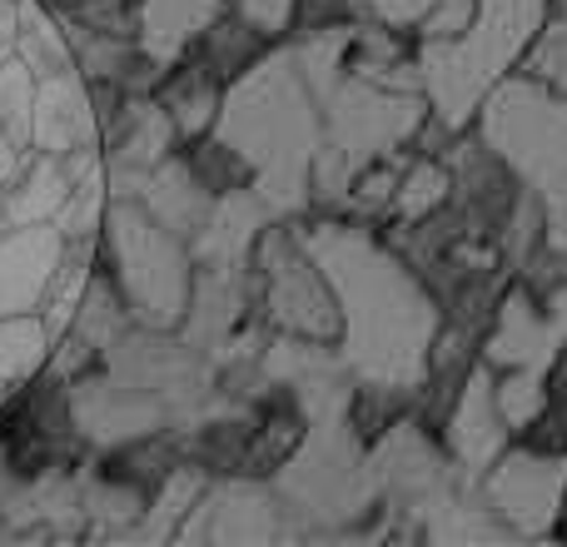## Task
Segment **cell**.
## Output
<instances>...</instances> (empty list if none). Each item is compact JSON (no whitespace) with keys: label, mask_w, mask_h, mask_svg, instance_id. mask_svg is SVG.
Returning a JSON list of instances; mask_svg holds the SVG:
<instances>
[{"label":"cell","mask_w":567,"mask_h":547,"mask_svg":"<svg viewBox=\"0 0 567 547\" xmlns=\"http://www.w3.org/2000/svg\"><path fill=\"white\" fill-rule=\"evenodd\" d=\"M373 229L379 225L369 219L323 215L319 225L303 229V245L319 255L339 289V353L349 359V369L359 379L419 393L429 379L433 343L443 333V309L423 274Z\"/></svg>","instance_id":"6da1fadb"},{"label":"cell","mask_w":567,"mask_h":547,"mask_svg":"<svg viewBox=\"0 0 567 547\" xmlns=\"http://www.w3.org/2000/svg\"><path fill=\"white\" fill-rule=\"evenodd\" d=\"M215 135L229 140L255 165V189L269 199L279 219L309 205L313 159L323 149V100L299 75L289 45H275L255 70H245L225 90Z\"/></svg>","instance_id":"7a4b0ae2"},{"label":"cell","mask_w":567,"mask_h":547,"mask_svg":"<svg viewBox=\"0 0 567 547\" xmlns=\"http://www.w3.org/2000/svg\"><path fill=\"white\" fill-rule=\"evenodd\" d=\"M548 16L553 0H478L473 20L453 40H423L419 70L433 115L453 130H468L483 100L528 60L548 30Z\"/></svg>","instance_id":"3957f363"},{"label":"cell","mask_w":567,"mask_h":547,"mask_svg":"<svg viewBox=\"0 0 567 547\" xmlns=\"http://www.w3.org/2000/svg\"><path fill=\"white\" fill-rule=\"evenodd\" d=\"M100 265L115 274L135 323L179 329L195 299V245L159 225L140 199H115L100 229Z\"/></svg>","instance_id":"277c9868"},{"label":"cell","mask_w":567,"mask_h":547,"mask_svg":"<svg viewBox=\"0 0 567 547\" xmlns=\"http://www.w3.org/2000/svg\"><path fill=\"white\" fill-rule=\"evenodd\" d=\"M275 488L293 513V528L343 533L359 518L383 513L379 483H373L369 443L353 433L349 419L313 423L289 463L275 473Z\"/></svg>","instance_id":"5b68a950"},{"label":"cell","mask_w":567,"mask_h":547,"mask_svg":"<svg viewBox=\"0 0 567 547\" xmlns=\"http://www.w3.org/2000/svg\"><path fill=\"white\" fill-rule=\"evenodd\" d=\"M478 130L543 199L567 185V95L533 70H513L478 110Z\"/></svg>","instance_id":"8992f818"},{"label":"cell","mask_w":567,"mask_h":547,"mask_svg":"<svg viewBox=\"0 0 567 547\" xmlns=\"http://www.w3.org/2000/svg\"><path fill=\"white\" fill-rule=\"evenodd\" d=\"M493 518L518 538L553 533L567 513V453H543L513 438L508 453L478 483Z\"/></svg>","instance_id":"52a82bcc"},{"label":"cell","mask_w":567,"mask_h":547,"mask_svg":"<svg viewBox=\"0 0 567 547\" xmlns=\"http://www.w3.org/2000/svg\"><path fill=\"white\" fill-rule=\"evenodd\" d=\"M65 259L60 225H6L0 235V319L45 309Z\"/></svg>","instance_id":"ba28073f"},{"label":"cell","mask_w":567,"mask_h":547,"mask_svg":"<svg viewBox=\"0 0 567 547\" xmlns=\"http://www.w3.org/2000/svg\"><path fill=\"white\" fill-rule=\"evenodd\" d=\"M30 145L50 149V155H75V149H100L105 130H100L95 90L80 70L40 80L35 120H30Z\"/></svg>","instance_id":"9c48e42d"},{"label":"cell","mask_w":567,"mask_h":547,"mask_svg":"<svg viewBox=\"0 0 567 547\" xmlns=\"http://www.w3.org/2000/svg\"><path fill=\"white\" fill-rule=\"evenodd\" d=\"M75 179L80 175L70 165V155L30 149L20 175L6 185V225H55Z\"/></svg>","instance_id":"30bf717a"},{"label":"cell","mask_w":567,"mask_h":547,"mask_svg":"<svg viewBox=\"0 0 567 547\" xmlns=\"http://www.w3.org/2000/svg\"><path fill=\"white\" fill-rule=\"evenodd\" d=\"M225 90H229L225 80H219L215 70L195 55V50H185L179 60H169L165 85L155 90V100L169 110V120L179 125V135L199 140V135H209V130H215L219 105H225Z\"/></svg>","instance_id":"8fae6325"},{"label":"cell","mask_w":567,"mask_h":547,"mask_svg":"<svg viewBox=\"0 0 567 547\" xmlns=\"http://www.w3.org/2000/svg\"><path fill=\"white\" fill-rule=\"evenodd\" d=\"M229 0H140V40L155 55L179 60Z\"/></svg>","instance_id":"7c38bea8"},{"label":"cell","mask_w":567,"mask_h":547,"mask_svg":"<svg viewBox=\"0 0 567 547\" xmlns=\"http://www.w3.org/2000/svg\"><path fill=\"white\" fill-rule=\"evenodd\" d=\"M16 55L25 60L40 80L65 75V70H80L75 65V35H70V25L45 6V0H25V6H20Z\"/></svg>","instance_id":"4fadbf2b"},{"label":"cell","mask_w":567,"mask_h":547,"mask_svg":"<svg viewBox=\"0 0 567 547\" xmlns=\"http://www.w3.org/2000/svg\"><path fill=\"white\" fill-rule=\"evenodd\" d=\"M50 353H55V329L45 323V313H10L0 319V379L16 389V383L35 379L50 369Z\"/></svg>","instance_id":"5bb4252c"},{"label":"cell","mask_w":567,"mask_h":547,"mask_svg":"<svg viewBox=\"0 0 567 547\" xmlns=\"http://www.w3.org/2000/svg\"><path fill=\"white\" fill-rule=\"evenodd\" d=\"M35 95H40V75L20 55H10L6 65H0V130H6V135H16L20 145H30ZM30 149H35V145H30Z\"/></svg>","instance_id":"9a60e30c"},{"label":"cell","mask_w":567,"mask_h":547,"mask_svg":"<svg viewBox=\"0 0 567 547\" xmlns=\"http://www.w3.org/2000/svg\"><path fill=\"white\" fill-rule=\"evenodd\" d=\"M523 70H533L538 80L558 85L567 95V0H553V16H548V30L538 35V45L528 50Z\"/></svg>","instance_id":"2e32d148"},{"label":"cell","mask_w":567,"mask_h":547,"mask_svg":"<svg viewBox=\"0 0 567 547\" xmlns=\"http://www.w3.org/2000/svg\"><path fill=\"white\" fill-rule=\"evenodd\" d=\"M359 16L369 20H389V25H403V30H419V20L429 16L439 0H353Z\"/></svg>","instance_id":"e0dca14e"},{"label":"cell","mask_w":567,"mask_h":547,"mask_svg":"<svg viewBox=\"0 0 567 547\" xmlns=\"http://www.w3.org/2000/svg\"><path fill=\"white\" fill-rule=\"evenodd\" d=\"M229 6L245 10L249 20H259L269 35H284V30H293V20H299V0H229Z\"/></svg>","instance_id":"ac0fdd59"},{"label":"cell","mask_w":567,"mask_h":547,"mask_svg":"<svg viewBox=\"0 0 567 547\" xmlns=\"http://www.w3.org/2000/svg\"><path fill=\"white\" fill-rule=\"evenodd\" d=\"M548 205H553V209H567V185H563V189H558V195H553V199H548Z\"/></svg>","instance_id":"d6986e66"},{"label":"cell","mask_w":567,"mask_h":547,"mask_svg":"<svg viewBox=\"0 0 567 547\" xmlns=\"http://www.w3.org/2000/svg\"><path fill=\"white\" fill-rule=\"evenodd\" d=\"M0 219H6V179H0Z\"/></svg>","instance_id":"ffe728a7"},{"label":"cell","mask_w":567,"mask_h":547,"mask_svg":"<svg viewBox=\"0 0 567 547\" xmlns=\"http://www.w3.org/2000/svg\"><path fill=\"white\" fill-rule=\"evenodd\" d=\"M6 393H10V383H6V379H0V403H6Z\"/></svg>","instance_id":"44dd1931"},{"label":"cell","mask_w":567,"mask_h":547,"mask_svg":"<svg viewBox=\"0 0 567 547\" xmlns=\"http://www.w3.org/2000/svg\"><path fill=\"white\" fill-rule=\"evenodd\" d=\"M0 225H6V219H0ZM0 235H6V229H0Z\"/></svg>","instance_id":"7402d4cb"}]
</instances>
